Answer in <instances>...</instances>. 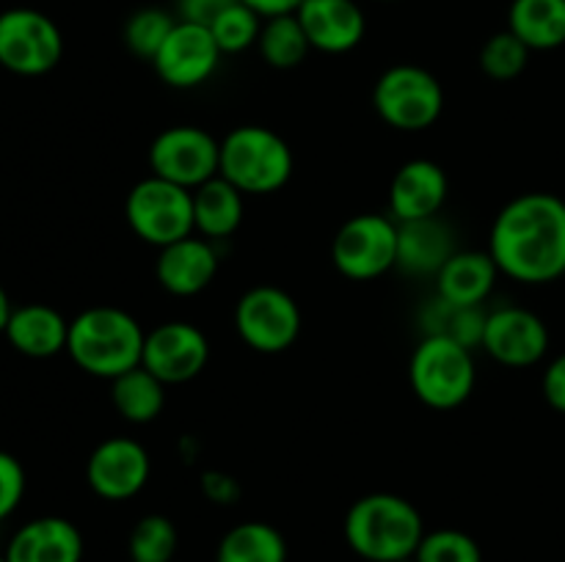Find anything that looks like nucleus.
Listing matches in <instances>:
<instances>
[{"label":"nucleus","instance_id":"26","mask_svg":"<svg viewBox=\"0 0 565 562\" xmlns=\"http://www.w3.org/2000/svg\"><path fill=\"white\" fill-rule=\"evenodd\" d=\"M215 562H287V540L265 521L237 523L221 538Z\"/></svg>","mask_w":565,"mask_h":562},{"label":"nucleus","instance_id":"32","mask_svg":"<svg viewBox=\"0 0 565 562\" xmlns=\"http://www.w3.org/2000/svg\"><path fill=\"white\" fill-rule=\"evenodd\" d=\"M530 53L533 50L511 31H500L483 44L480 50V69L491 77V80H513L522 75L530 64Z\"/></svg>","mask_w":565,"mask_h":562},{"label":"nucleus","instance_id":"4","mask_svg":"<svg viewBox=\"0 0 565 562\" xmlns=\"http://www.w3.org/2000/svg\"><path fill=\"white\" fill-rule=\"evenodd\" d=\"M218 174L246 196L281 191L292 176V152L279 132L259 125H243L221 141Z\"/></svg>","mask_w":565,"mask_h":562},{"label":"nucleus","instance_id":"24","mask_svg":"<svg viewBox=\"0 0 565 562\" xmlns=\"http://www.w3.org/2000/svg\"><path fill=\"white\" fill-rule=\"evenodd\" d=\"M508 31L530 50H557L565 44V0H513Z\"/></svg>","mask_w":565,"mask_h":562},{"label":"nucleus","instance_id":"17","mask_svg":"<svg viewBox=\"0 0 565 562\" xmlns=\"http://www.w3.org/2000/svg\"><path fill=\"white\" fill-rule=\"evenodd\" d=\"M447 174L434 160H408L401 165L390 185V209L397 224L439 215L447 202Z\"/></svg>","mask_w":565,"mask_h":562},{"label":"nucleus","instance_id":"15","mask_svg":"<svg viewBox=\"0 0 565 562\" xmlns=\"http://www.w3.org/2000/svg\"><path fill=\"white\" fill-rule=\"evenodd\" d=\"M152 474L149 452L132 439H108L88 455V488L108 501H125L141 494Z\"/></svg>","mask_w":565,"mask_h":562},{"label":"nucleus","instance_id":"5","mask_svg":"<svg viewBox=\"0 0 565 562\" xmlns=\"http://www.w3.org/2000/svg\"><path fill=\"white\" fill-rule=\"evenodd\" d=\"M408 380L419 402L436 411H452L475 391L478 369L472 350L447 336H425L412 353Z\"/></svg>","mask_w":565,"mask_h":562},{"label":"nucleus","instance_id":"25","mask_svg":"<svg viewBox=\"0 0 565 562\" xmlns=\"http://www.w3.org/2000/svg\"><path fill=\"white\" fill-rule=\"evenodd\" d=\"M110 400L119 417L130 424H147L160 417L166 406V383L147 367H132L110 380Z\"/></svg>","mask_w":565,"mask_h":562},{"label":"nucleus","instance_id":"7","mask_svg":"<svg viewBox=\"0 0 565 562\" xmlns=\"http://www.w3.org/2000/svg\"><path fill=\"white\" fill-rule=\"evenodd\" d=\"M373 105L381 119L403 132H419L436 125L445 110V91L436 75L417 64L390 66L373 88Z\"/></svg>","mask_w":565,"mask_h":562},{"label":"nucleus","instance_id":"39","mask_svg":"<svg viewBox=\"0 0 565 562\" xmlns=\"http://www.w3.org/2000/svg\"><path fill=\"white\" fill-rule=\"evenodd\" d=\"M0 562H9V560H6V554H0Z\"/></svg>","mask_w":565,"mask_h":562},{"label":"nucleus","instance_id":"6","mask_svg":"<svg viewBox=\"0 0 565 562\" xmlns=\"http://www.w3.org/2000/svg\"><path fill=\"white\" fill-rule=\"evenodd\" d=\"M130 229L149 246H171L182 237L196 235L193 224V191L174 185L163 176H147L138 182L125 202Z\"/></svg>","mask_w":565,"mask_h":562},{"label":"nucleus","instance_id":"3","mask_svg":"<svg viewBox=\"0 0 565 562\" xmlns=\"http://www.w3.org/2000/svg\"><path fill=\"white\" fill-rule=\"evenodd\" d=\"M143 328L130 312L116 306H92L70 323L66 353L94 378H119L141 364Z\"/></svg>","mask_w":565,"mask_h":562},{"label":"nucleus","instance_id":"16","mask_svg":"<svg viewBox=\"0 0 565 562\" xmlns=\"http://www.w3.org/2000/svg\"><path fill=\"white\" fill-rule=\"evenodd\" d=\"M312 50L340 55L359 47L367 22L356 0H303L296 11Z\"/></svg>","mask_w":565,"mask_h":562},{"label":"nucleus","instance_id":"33","mask_svg":"<svg viewBox=\"0 0 565 562\" xmlns=\"http://www.w3.org/2000/svg\"><path fill=\"white\" fill-rule=\"evenodd\" d=\"M414 560L417 562H483V551H480L478 540H475L472 534L461 532V529H436V532H425Z\"/></svg>","mask_w":565,"mask_h":562},{"label":"nucleus","instance_id":"1","mask_svg":"<svg viewBox=\"0 0 565 562\" xmlns=\"http://www.w3.org/2000/svg\"><path fill=\"white\" fill-rule=\"evenodd\" d=\"M489 253L500 273L522 284L565 275V198L533 191L511 198L491 224Z\"/></svg>","mask_w":565,"mask_h":562},{"label":"nucleus","instance_id":"8","mask_svg":"<svg viewBox=\"0 0 565 562\" xmlns=\"http://www.w3.org/2000/svg\"><path fill=\"white\" fill-rule=\"evenodd\" d=\"M64 55V36L47 14L17 6L0 14V66L22 77L55 69Z\"/></svg>","mask_w":565,"mask_h":562},{"label":"nucleus","instance_id":"37","mask_svg":"<svg viewBox=\"0 0 565 562\" xmlns=\"http://www.w3.org/2000/svg\"><path fill=\"white\" fill-rule=\"evenodd\" d=\"M241 3H246L248 9L257 11L259 17H265V20H270V17L296 14L298 6H301L303 0H241Z\"/></svg>","mask_w":565,"mask_h":562},{"label":"nucleus","instance_id":"27","mask_svg":"<svg viewBox=\"0 0 565 562\" xmlns=\"http://www.w3.org/2000/svg\"><path fill=\"white\" fill-rule=\"evenodd\" d=\"M259 55L274 69H296L307 53L312 50L307 33H303L301 22L296 14L270 17L263 22V33H259Z\"/></svg>","mask_w":565,"mask_h":562},{"label":"nucleus","instance_id":"19","mask_svg":"<svg viewBox=\"0 0 565 562\" xmlns=\"http://www.w3.org/2000/svg\"><path fill=\"white\" fill-rule=\"evenodd\" d=\"M9 562H81L83 534L61 516L33 518L14 532L6 549Z\"/></svg>","mask_w":565,"mask_h":562},{"label":"nucleus","instance_id":"35","mask_svg":"<svg viewBox=\"0 0 565 562\" xmlns=\"http://www.w3.org/2000/svg\"><path fill=\"white\" fill-rule=\"evenodd\" d=\"M237 0H177V14L182 22H196V25L210 28L215 17L230 9Z\"/></svg>","mask_w":565,"mask_h":562},{"label":"nucleus","instance_id":"34","mask_svg":"<svg viewBox=\"0 0 565 562\" xmlns=\"http://www.w3.org/2000/svg\"><path fill=\"white\" fill-rule=\"evenodd\" d=\"M25 494V468L14 455L0 452V521L20 507Z\"/></svg>","mask_w":565,"mask_h":562},{"label":"nucleus","instance_id":"21","mask_svg":"<svg viewBox=\"0 0 565 562\" xmlns=\"http://www.w3.org/2000/svg\"><path fill=\"white\" fill-rule=\"evenodd\" d=\"M500 268L489 251H456L436 273V298L452 306H480L491 295Z\"/></svg>","mask_w":565,"mask_h":562},{"label":"nucleus","instance_id":"14","mask_svg":"<svg viewBox=\"0 0 565 562\" xmlns=\"http://www.w3.org/2000/svg\"><path fill=\"white\" fill-rule=\"evenodd\" d=\"M221 55L224 53L215 44L210 28L177 20L174 31L154 55L152 66L166 86L196 88L215 75Z\"/></svg>","mask_w":565,"mask_h":562},{"label":"nucleus","instance_id":"18","mask_svg":"<svg viewBox=\"0 0 565 562\" xmlns=\"http://www.w3.org/2000/svg\"><path fill=\"white\" fill-rule=\"evenodd\" d=\"M160 287L177 298L199 295L213 284L218 273V253L207 237H182V240L163 246L154 264Z\"/></svg>","mask_w":565,"mask_h":562},{"label":"nucleus","instance_id":"31","mask_svg":"<svg viewBox=\"0 0 565 562\" xmlns=\"http://www.w3.org/2000/svg\"><path fill=\"white\" fill-rule=\"evenodd\" d=\"M210 33H213L221 53H243V50L254 47L259 42L263 17L237 0V3H232L230 9H224L215 17L213 25H210Z\"/></svg>","mask_w":565,"mask_h":562},{"label":"nucleus","instance_id":"11","mask_svg":"<svg viewBox=\"0 0 565 562\" xmlns=\"http://www.w3.org/2000/svg\"><path fill=\"white\" fill-rule=\"evenodd\" d=\"M149 165H152L154 176L196 191L199 185L218 176L221 141H215L202 127H169L154 136L152 147H149Z\"/></svg>","mask_w":565,"mask_h":562},{"label":"nucleus","instance_id":"36","mask_svg":"<svg viewBox=\"0 0 565 562\" xmlns=\"http://www.w3.org/2000/svg\"><path fill=\"white\" fill-rule=\"evenodd\" d=\"M541 389H544L546 402H550L557 413H565V353L552 358L550 367L544 369Z\"/></svg>","mask_w":565,"mask_h":562},{"label":"nucleus","instance_id":"20","mask_svg":"<svg viewBox=\"0 0 565 562\" xmlns=\"http://www.w3.org/2000/svg\"><path fill=\"white\" fill-rule=\"evenodd\" d=\"M456 253L452 229L434 215L397 224V268L412 275H436Z\"/></svg>","mask_w":565,"mask_h":562},{"label":"nucleus","instance_id":"22","mask_svg":"<svg viewBox=\"0 0 565 562\" xmlns=\"http://www.w3.org/2000/svg\"><path fill=\"white\" fill-rule=\"evenodd\" d=\"M3 334L9 336L11 347L17 353H22V356L50 358L66 350L70 320H64V314L55 312L53 306L28 303V306H20L11 312Z\"/></svg>","mask_w":565,"mask_h":562},{"label":"nucleus","instance_id":"9","mask_svg":"<svg viewBox=\"0 0 565 562\" xmlns=\"http://www.w3.org/2000/svg\"><path fill=\"white\" fill-rule=\"evenodd\" d=\"M334 268L351 281H373L397 268V220L386 215H356L345 220L331 242Z\"/></svg>","mask_w":565,"mask_h":562},{"label":"nucleus","instance_id":"40","mask_svg":"<svg viewBox=\"0 0 565 562\" xmlns=\"http://www.w3.org/2000/svg\"><path fill=\"white\" fill-rule=\"evenodd\" d=\"M403 562H417V560H414V556H412V560H403Z\"/></svg>","mask_w":565,"mask_h":562},{"label":"nucleus","instance_id":"12","mask_svg":"<svg viewBox=\"0 0 565 562\" xmlns=\"http://www.w3.org/2000/svg\"><path fill=\"white\" fill-rule=\"evenodd\" d=\"M207 336L185 320H169L154 325L143 339L141 367H147L166 386L188 383L207 367Z\"/></svg>","mask_w":565,"mask_h":562},{"label":"nucleus","instance_id":"23","mask_svg":"<svg viewBox=\"0 0 565 562\" xmlns=\"http://www.w3.org/2000/svg\"><path fill=\"white\" fill-rule=\"evenodd\" d=\"M193 224L207 240L232 237L243 224V193L224 176H213L193 191Z\"/></svg>","mask_w":565,"mask_h":562},{"label":"nucleus","instance_id":"2","mask_svg":"<svg viewBox=\"0 0 565 562\" xmlns=\"http://www.w3.org/2000/svg\"><path fill=\"white\" fill-rule=\"evenodd\" d=\"M345 540L367 562H403L417 554L425 523L417 507L397 494H367L345 516Z\"/></svg>","mask_w":565,"mask_h":562},{"label":"nucleus","instance_id":"29","mask_svg":"<svg viewBox=\"0 0 565 562\" xmlns=\"http://www.w3.org/2000/svg\"><path fill=\"white\" fill-rule=\"evenodd\" d=\"M177 545H180V532L174 521L160 512L138 518L127 538V554L130 562H174Z\"/></svg>","mask_w":565,"mask_h":562},{"label":"nucleus","instance_id":"10","mask_svg":"<svg viewBox=\"0 0 565 562\" xmlns=\"http://www.w3.org/2000/svg\"><path fill=\"white\" fill-rule=\"evenodd\" d=\"M237 336L257 353H285L301 334V309L279 287H252L235 306Z\"/></svg>","mask_w":565,"mask_h":562},{"label":"nucleus","instance_id":"30","mask_svg":"<svg viewBox=\"0 0 565 562\" xmlns=\"http://www.w3.org/2000/svg\"><path fill=\"white\" fill-rule=\"evenodd\" d=\"M177 25V17L171 11L158 9V6H147L130 14L125 22V44L132 55L143 61H154L166 39L171 36Z\"/></svg>","mask_w":565,"mask_h":562},{"label":"nucleus","instance_id":"38","mask_svg":"<svg viewBox=\"0 0 565 562\" xmlns=\"http://www.w3.org/2000/svg\"><path fill=\"white\" fill-rule=\"evenodd\" d=\"M11 312H14V309H11L9 295H6V290H3V287H0V334H3L6 325H9Z\"/></svg>","mask_w":565,"mask_h":562},{"label":"nucleus","instance_id":"28","mask_svg":"<svg viewBox=\"0 0 565 562\" xmlns=\"http://www.w3.org/2000/svg\"><path fill=\"white\" fill-rule=\"evenodd\" d=\"M423 323L425 331H428L425 336H447L452 342H461L469 350L483 345L486 312L480 306H452V303L436 298L425 309Z\"/></svg>","mask_w":565,"mask_h":562},{"label":"nucleus","instance_id":"13","mask_svg":"<svg viewBox=\"0 0 565 562\" xmlns=\"http://www.w3.org/2000/svg\"><path fill=\"white\" fill-rule=\"evenodd\" d=\"M483 347L505 367H533L550 350V328L524 306H500L486 314Z\"/></svg>","mask_w":565,"mask_h":562}]
</instances>
